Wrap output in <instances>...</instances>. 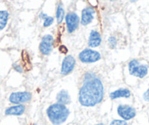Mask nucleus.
Segmentation results:
<instances>
[{
  "instance_id": "12",
  "label": "nucleus",
  "mask_w": 149,
  "mask_h": 125,
  "mask_svg": "<svg viewBox=\"0 0 149 125\" xmlns=\"http://www.w3.org/2000/svg\"><path fill=\"white\" fill-rule=\"evenodd\" d=\"M25 106L23 105H16L8 108L5 110V115L7 116H21L25 112Z\"/></svg>"
},
{
  "instance_id": "10",
  "label": "nucleus",
  "mask_w": 149,
  "mask_h": 125,
  "mask_svg": "<svg viewBox=\"0 0 149 125\" xmlns=\"http://www.w3.org/2000/svg\"><path fill=\"white\" fill-rule=\"evenodd\" d=\"M96 11L93 7H87L84 8L82 11L81 15V24L83 26H86L89 24L94 19V15Z\"/></svg>"
},
{
  "instance_id": "5",
  "label": "nucleus",
  "mask_w": 149,
  "mask_h": 125,
  "mask_svg": "<svg viewBox=\"0 0 149 125\" xmlns=\"http://www.w3.org/2000/svg\"><path fill=\"white\" fill-rule=\"evenodd\" d=\"M32 95L28 91H18L13 92L9 97V101L13 104L22 105L29 102L31 100Z\"/></svg>"
},
{
  "instance_id": "14",
  "label": "nucleus",
  "mask_w": 149,
  "mask_h": 125,
  "mask_svg": "<svg viewBox=\"0 0 149 125\" xmlns=\"http://www.w3.org/2000/svg\"><path fill=\"white\" fill-rule=\"evenodd\" d=\"M57 103L66 105L71 103V97L67 90H61L56 95Z\"/></svg>"
},
{
  "instance_id": "25",
  "label": "nucleus",
  "mask_w": 149,
  "mask_h": 125,
  "mask_svg": "<svg viewBox=\"0 0 149 125\" xmlns=\"http://www.w3.org/2000/svg\"><path fill=\"white\" fill-rule=\"evenodd\" d=\"M97 125H104V124L103 123H100V124H97Z\"/></svg>"
},
{
  "instance_id": "17",
  "label": "nucleus",
  "mask_w": 149,
  "mask_h": 125,
  "mask_svg": "<svg viewBox=\"0 0 149 125\" xmlns=\"http://www.w3.org/2000/svg\"><path fill=\"white\" fill-rule=\"evenodd\" d=\"M108 43H109V46H110V48L112 49H113L116 47L117 45V40L115 37L113 36H111L108 38Z\"/></svg>"
},
{
  "instance_id": "21",
  "label": "nucleus",
  "mask_w": 149,
  "mask_h": 125,
  "mask_svg": "<svg viewBox=\"0 0 149 125\" xmlns=\"http://www.w3.org/2000/svg\"><path fill=\"white\" fill-rule=\"evenodd\" d=\"M143 100L146 102H149V89L146 90L143 95Z\"/></svg>"
},
{
  "instance_id": "7",
  "label": "nucleus",
  "mask_w": 149,
  "mask_h": 125,
  "mask_svg": "<svg viewBox=\"0 0 149 125\" xmlns=\"http://www.w3.org/2000/svg\"><path fill=\"white\" fill-rule=\"evenodd\" d=\"M54 39L51 34H46L42 38L40 44V51L43 55H49L54 48Z\"/></svg>"
},
{
  "instance_id": "6",
  "label": "nucleus",
  "mask_w": 149,
  "mask_h": 125,
  "mask_svg": "<svg viewBox=\"0 0 149 125\" xmlns=\"http://www.w3.org/2000/svg\"><path fill=\"white\" fill-rule=\"evenodd\" d=\"M117 113L124 121L132 119L136 116V110L129 105H119L117 108Z\"/></svg>"
},
{
  "instance_id": "22",
  "label": "nucleus",
  "mask_w": 149,
  "mask_h": 125,
  "mask_svg": "<svg viewBox=\"0 0 149 125\" xmlns=\"http://www.w3.org/2000/svg\"><path fill=\"white\" fill-rule=\"evenodd\" d=\"M59 51L61 54H67L68 52V49L67 48V47L64 46V45H61L59 47Z\"/></svg>"
},
{
  "instance_id": "11",
  "label": "nucleus",
  "mask_w": 149,
  "mask_h": 125,
  "mask_svg": "<svg viewBox=\"0 0 149 125\" xmlns=\"http://www.w3.org/2000/svg\"><path fill=\"white\" fill-rule=\"evenodd\" d=\"M102 38L101 35L98 31L92 30L90 33L89 38H88V45L91 48H97L100 46L101 44Z\"/></svg>"
},
{
  "instance_id": "13",
  "label": "nucleus",
  "mask_w": 149,
  "mask_h": 125,
  "mask_svg": "<svg viewBox=\"0 0 149 125\" xmlns=\"http://www.w3.org/2000/svg\"><path fill=\"white\" fill-rule=\"evenodd\" d=\"M130 97H131V91L128 89H119L110 94V98L111 100H116L122 97L130 98Z\"/></svg>"
},
{
  "instance_id": "16",
  "label": "nucleus",
  "mask_w": 149,
  "mask_h": 125,
  "mask_svg": "<svg viewBox=\"0 0 149 125\" xmlns=\"http://www.w3.org/2000/svg\"><path fill=\"white\" fill-rule=\"evenodd\" d=\"M56 17L57 23L58 24H61L64 18V7H63V5L61 3H59L58 5V6H57Z\"/></svg>"
},
{
  "instance_id": "27",
  "label": "nucleus",
  "mask_w": 149,
  "mask_h": 125,
  "mask_svg": "<svg viewBox=\"0 0 149 125\" xmlns=\"http://www.w3.org/2000/svg\"><path fill=\"white\" fill-rule=\"evenodd\" d=\"M112 2H114V1H116V0H111Z\"/></svg>"
},
{
  "instance_id": "2",
  "label": "nucleus",
  "mask_w": 149,
  "mask_h": 125,
  "mask_svg": "<svg viewBox=\"0 0 149 125\" xmlns=\"http://www.w3.org/2000/svg\"><path fill=\"white\" fill-rule=\"evenodd\" d=\"M47 116L54 125H61L67 121L70 115V110L64 105L54 103L47 109Z\"/></svg>"
},
{
  "instance_id": "26",
  "label": "nucleus",
  "mask_w": 149,
  "mask_h": 125,
  "mask_svg": "<svg viewBox=\"0 0 149 125\" xmlns=\"http://www.w3.org/2000/svg\"><path fill=\"white\" fill-rule=\"evenodd\" d=\"M136 1H137V0H131V2H136Z\"/></svg>"
},
{
  "instance_id": "15",
  "label": "nucleus",
  "mask_w": 149,
  "mask_h": 125,
  "mask_svg": "<svg viewBox=\"0 0 149 125\" xmlns=\"http://www.w3.org/2000/svg\"><path fill=\"white\" fill-rule=\"evenodd\" d=\"M9 13L6 10L0 11V31L3 29L8 24Z\"/></svg>"
},
{
  "instance_id": "4",
  "label": "nucleus",
  "mask_w": 149,
  "mask_h": 125,
  "mask_svg": "<svg viewBox=\"0 0 149 125\" xmlns=\"http://www.w3.org/2000/svg\"><path fill=\"white\" fill-rule=\"evenodd\" d=\"M78 59L81 62L89 64V63H94L100 60L101 54L98 51H94L89 48H86L80 53L78 55Z\"/></svg>"
},
{
  "instance_id": "20",
  "label": "nucleus",
  "mask_w": 149,
  "mask_h": 125,
  "mask_svg": "<svg viewBox=\"0 0 149 125\" xmlns=\"http://www.w3.org/2000/svg\"><path fill=\"white\" fill-rule=\"evenodd\" d=\"M13 67L14 70H15L16 72H18V73H23L22 66L20 65V64H13Z\"/></svg>"
},
{
  "instance_id": "24",
  "label": "nucleus",
  "mask_w": 149,
  "mask_h": 125,
  "mask_svg": "<svg viewBox=\"0 0 149 125\" xmlns=\"http://www.w3.org/2000/svg\"><path fill=\"white\" fill-rule=\"evenodd\" d=\"M47 16H48V15H47L45 13H41L40 14V15H39L40 18L41 19H43V20L45 19V18H46Z\"/></svg>"
},
{
  "instance_id": "1",
  "label": "nucleus",
  "mask_w": 149,
  "mask_h": 125,
  "mask_svg": "<svg viewBox=\"0 0 149 125\" xmlns=\"http://www.w3.org/2000/svg\"><path fill=\"white\" fill-rule=\"evenodd\" d=\"M104 94L101 79L92 72L86 73L78 95L80 104L84 107H94L102 101Z\"/></svg>"
},
{
  "instance_id": "19",
  "label": "nucleus",
  "mask_w": 149,
  "mask_h": 125,
  "mask_svg": "<svg viewBox=\"0 0 149 125\" xmlns=\"http://www.w3.org/2000/svg\"><path fill=\"white\" fill-rule=\"evenodd\" d=\"M110 125H128L127 122L124 120H120V119H115L112 121Z\"/></svg>"
},
{
  "instance_id": "9",
  "label": "nucleus",
  "mask_w": 149,
  "mask_h": 125,
  "mask_svg": "<svg viewBox=\"0 0 149 125\" xmlns=\"http://www.w3.org/2000/svg\"><path fill=\"white\" fill-rule=\"evenodd\" d=\"M76 61L72 55H68L63 59L61 67V74L62 75H67L72 72L75 66Z\"/></svg>"
},
{
  "instance_id": "18",
  "label": "nucleus",
  "mask_w": 149,
  "mask_h": 125,
  "mask_svg": "<svg viewBox=\"0 0 149 125\" xmlns=\"http://www.w3.org/2000/svg\"><path fill=\"white\" fill-rule=\"evenodd\" d=\"M54 18L51 16H47L46 18L44 19V23H43V27H48L51 25V24L54 23Z\"/></svg>"
},
{
  "instance_id": "23",
  "label": "nucleus",
  "mask_w": 149,
  "mask_h": 125,
  "mask_svg": "<svg viewBox=\"0 0 149 125\" xmlns=\"http://www.w3.org/2000/svg\"><path fill=\"white\" fill-rule=\"evenodd\" d=\"M88 2H89V3L91 4V7H93V8L95 6H97V0H88Z\"/></svg>"
},
{
  "instance_id": "8",
  "label": "nucleus",
  "mask_w": 149,
  "mask_h": 125,
  "mask_svg": "<svg viewBox=\"0 0 149 125\" xmlns=\"http://www.w3.org/2000/svg\"><path fill=\"white\" fill-rule=\"evenodd\" d=\"M67 31L72 33L78 29L80 23V18L75 13H69L65 17Z\"/></svg>"
},
{
  "instance_id": "3",
  "label": "nucleus",
  "mask_w": 149,
  "mask_h": 125,
  "mask_svg": "<svg viewBox=\"0 0 149 125\" xmlns=\"http://www.w3.org/2000/svg\"><path fill=\"white\" fill-rule=\"evenodd\" d=\"M130 75L139 78H143L148 72V67L146 64H141L137 59L130 61L128 65Z\"/></svg>"
}]
</instances>
